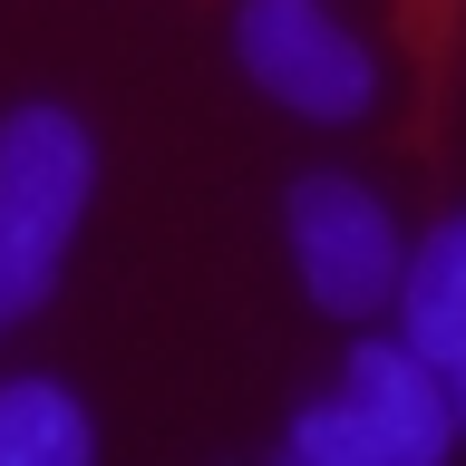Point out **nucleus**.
<instances>
[{
	"label": "nucleus",
	"mask_w": 466,
	"mask_h": 466,
	"mask_svg": "<svg viewBox=\"0 0 466 466\" xmlns=\"http://www.w3.org/2000/svg\"><path fill=\"white\" fill-rule=\"evenodd\" d=\"M282 457H311V466H399V437H389L379 408H360L340 389V399L301 408V418L282 428Z\"/></svg>",
	"instance_id": "nucleus-7"
},
{
	"label": "nucleus",
	"mask_w": 466,
	"mask_h": 466,
	"mask_svg": "<svg viewBox=\"0 0 466 466\" xmlns=\"http://www.w3.org/2000/svg\"><path fill=\"white\" fill-rule=\"evenodd\" d=\"M233 58L272 107L311 127H350L379 107V49L330 0H233Z\"/></svg>",
	"instance_id": "nucleus-2"
},
{
	"label": "nucleus",
	"mask_w": 466,
	"mask_h": 466,
	"mask_svg": "<svg viewBox=\"0 0 466 466\" xmlns=\"http://www.w3.org/2000/svg\"><path fill=\"white\" fill-rule=\"evenodd\" d=\"M29 311H39V291H29V282H10V272H0V330H10V320H29Z\"/></svg>",
	"instance_id": "nucleus-9"
},
{
	"label": "nucleus",
	"mask_w": 466,
	"mask_h": 466,
	"mask_svg": "<svg viewBox=\"0 0 466 466\" xmlns=\"http://www.w3.org/2000/svg\"><path fill=\"white\" fill-rule=\"evenodd\" d=\"M282 233H291V272L311 291V311L330 320H370L399 301L408 243L389 224V204L360 185V175H301L282 195Z\"/></svg>",
	"instance_id": "nucleus-3"
},
{
	"label": "nucleus",
	"mask_w": 466,
	"mask_h": 466,
	"mask_svg": "<svg viewBox=\"0 0 466 466\" xmlns=\"http://www.w3.org/2000/svg\"><path fill=\"white\" fill-rule=\"evenodd\" d=\"M87 457H97V428L58 379L39 370L0 379V466H87Z\"/></svg>",
	"instance_id": "nucleus-6"
},
{
	"label": "nucleus",
	"mask_w": 466,
	"mask_h": 466,
	"mask_svg": "<svg viewBox=\"0 0 466 466\" xmlns=\"http://www.w3.org/2000/svg\"><path fill=\"white\" fill-rule=\"evenodd\" d=\"M87 195H97V137L68 107L39 97L0 116V272L29 282L39 301L87 224Z\"/></svg>",
	"instance_id": "nucleus-1"
},
{
	"label": "nucleus",
	"mask_w": 466,
	"mask_h": 466,
	"mask_svg": "<svg viewBox=\"0 0 466 466\" xmlns=\"http://www.w3.org/2000/svg\"><path fill=\"white\" fill-rule=\"evenodd\" d=\"M340 389L389 418L399 466H437L447 447H457V389H447V370L418 360L408 340H360V350H350V370H340Z\"/></svg>",
	"instance_id": "nucleus-4"
},
{
	"label": "nucleus",
	"mask_w": 466,
	"mask_h": 466,
	"mask_svg": "<svg viewBox=\"0 0 466 466\" xmlns=\"http://www.w3.org/2000/svg\"><path fill=\"white\" fill-rule=\"evenodd\" d=\"M457 20H466V0H408V29H418V49H428V58L447 49V29H457Z\"/></svg>",
	"instance_id": "nucleus-8"
},
{
	"label": "nucleus",
	"mask_w": 466,
	"mask_h": 466,
	"mask_svg": "<svg viewBox=\"0 0 466 466\" xmlns=\"http://www.w3.org/2000/svg\"><path fill=\"white\" fill-rule=\"evenodd\" d=\"M399 340L418 350V360H437V370H466V214H447V224L408 253V272H399Z\"/></svg>",
	"instance_id": "nucleus-5"
}]
</instances>
